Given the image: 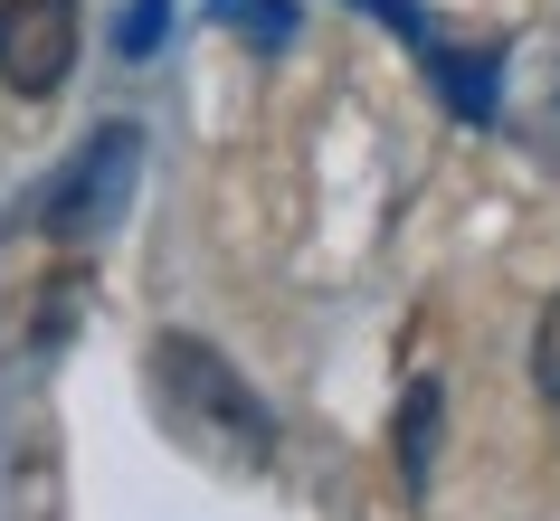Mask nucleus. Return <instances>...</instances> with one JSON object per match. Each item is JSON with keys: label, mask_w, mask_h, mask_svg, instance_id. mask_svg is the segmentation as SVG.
Segmentation results:
<instances>
[{"label": "nucleus", "mask_w": 560, "mask_h": 521, "mask_svg": "<svg viewBox=\"0 0 560 521\" xmlns=\"http://www.w3.org/2000/svg\"><path fill=\"white\" fill-rule=\"evenodd\" d=\"M532 370H541V399L560 407V294H551V313H541V342H532Z\"/></svg>", "instance_id": "6e6552de"}, {"label": "nucleus", "mask_w": 560, "mask_h": 521, "mask_svg": "<svg viewBox=\"0 0 560 521\" xmlns=\"http://www.w3.org/2000/svg\"><path fill=\"white\" fill-rule=\"evenodd\" d=\"M209 20H229L247 48H285L295 38V10L285 0H209Z\"/></svg>", "instance_id": "423d86ee"}, {"label": "nucleus", "mask_w": 560, "mask_h": 521, "mask_svg": "<svg viewBox=\"0 0 560 521\" xmlns=\"http://www.w3.org/2000/svg\"><path fill=\"white\" fill-rule=\"evenodd\" d=\"M77 67V0H0V86L58 95Z\"/></svg>", "instance_id": "7ed1b4c3"}, {"label": "nucleus", "mask_w": 560, "mask_h": 521, "mask_svg": "<svg viewBox=\"0 0 560 521\" xmlns=\"http://www.w3.org/2000/svg\"><path fill=\"white\" fill-rule=\"evenodd\" d=\"M152 389H162V417H172L190 446H209V455L257 464L266 436H276L266 407H257V389H247L209 342H190V332H162V342H152Z\"/></svg>", "instance_id": "f257e3e1"}, {"label": "nucleus", "mask_w": 560, "mask_h": 521, "mask_svg": "<svg viewBox=\"0 0 560 521\" xmlns=\"http://www.w3.org/2000/svg\"><path fill=\"white\" fill-rule=\"evenodd\" d=\"M438 436H446V379H409V399H399V484H409V502H428V484H438Z\"/></svg>", "instance_id": "39448f33"}, {"label": "nucleus", "mask_w": 560, "mask_h": 521, "mask_svg": "<svg viewBox=\"0 0 560 521\" xmlns=\"http://www.w3.org/2000/svg\"><path fill=\"white\" fill-rule=\"evenodd\" d=\"M133 171H143V133L133 123H105L77 162H67L58 180H48V200H38V228L48 237H95L115 228L124 200H133Z\"/></svg>", "instance_id": "f03ea898"}, {"label": "nucleus", "mask_w": 560, "mask_h": 521, "mask_svg": "<svg viewBox=\"0 0 560 521\" xmlns=\"http://www.w3.org/2000/svg\"><path fill=\"white\" fill-rule=\"evenodd\" d=\"M428 86L466 123H503V48H428Z\"/></svg>", "instance_id": "20e7f679"}, {"label": "nucleus", "mask_w": 560, "mask_h": 521, "mask_svg": "<svg viewBox=\"0 0 560 521\" xmlns=\"http://www.w3.org/2000/svg\"><path fill=\"white\" fill-rule=\"evenodd\" d=\"M162 20H172V0H133V10H124V58H152V48H162Z\"/></svg>", "instance_id": "0eeeda50"}, {"label": "nucleus", "mask_w": 560, "mask_h": 521, "mask_svg": "<svg viewBox=\"0 0 560 521\" xmlns=\"http://www.w3.org/2000/svg\"><path fill=\"white\" fill-rule=\"evenodd\" d=\"M361 10H381V20L409 38V48H438V29H428V10H418V0H361Z\"/></svg>", "instance_id": "1a4fd4ad"}]
</instances>
